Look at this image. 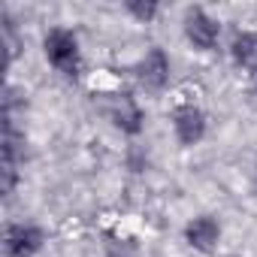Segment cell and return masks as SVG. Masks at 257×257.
<instances>
[{
  "mask_svg": "<svg viewBox=\"0 0 257 257\" xmlns=\"http://www.w3.org/2000/svg\"><path fill=\"white\" fill-rule=\"evenodd\" d=\"M137 82L152 94H158L170 85V58H167L164 49L155 46L143 55V61L137 64Z\"/></svg>",
  "mask_w": 257,
  "mask_h": 257,
  "instance_id": "5b68a950",
  "label": "cell"
},
{
  "mask_svg": "<svg viewBox=\"0 0 257 257\" xmlns=\"http://www.w3.org/2000/svg\"><path fill=\"white\" fill-rule=\"evenodd\" d=\"M230 55H233L236 67H242L254 79L257 76V31H239L230 43Z\"/></svg>",
  "mask_w": 257,
  "mask_h": 257,
  "instance_id": "ba28073f",
  "label": "cell"
},
{
  "mask_svg": "<svg viewBox=\"0 0 257 257\" xmlns=\"http://www.w3.org/2000/svg\"><path fill=\"white\" fill-rule=\"evenodd\" d=\"M185 242L200 254H212L221 242V224L212 215H197L185 227Z\"/></svg>",
  "mask_w": 257,
  "mask_h": 257,
  "instance_id": "52a82bcc",
  "label": "cell"
},
{
  "mask_svg": "<svg viewBox=\"0 0 257 257\" xmlns=\"http://www.w3.org/2000/svg\"><path fill=\"white\" fill-rule=\"evenodd\" d=\"M4 40H7V55H10V61H16V55H19V37H16V25H13L10 13H4Z\"/></svg>",
  "mask_w": 257,
  "mask_h": 257,
  "instance_id": "30bf717a",
  "label": "cell"
},
{
  "mask_svg": "<svg viewBox=\"0 0 257 257\" xmlns=\"http://www.w3.org/2000/svg\"><path fill=\"white\" fill-rule=\"evenodd\" d=\"M103 112L109 115V121L118 127L121 134L127 137H137L143 131V124H146V115L140 109V103L134 100V94H127V91H115V94H103Z\"/></svg>",
  "mask_w": 257,
  "mask_h": 257,
  "instance_id": "7a4b0ae2",
  "label": "cell"
},
{
  "mask_svg": "<svg viewBox=\"0 0 257 257\" xmlns=\"http://www.w3.org/2000/svg\"><path fill=\"white\" fill-rule=\"evenodd\" d=\"M185 37H188V43H191L194 49L212 52V49L218 46V40H221V25H218L206 10L194 7V10L185 13Z\"/></svg>",
  "mask_w": 257,
  "mask_h": 257,
  "instance_id": "277c9868",
  "label": "cell"
},
{
  "mask_svg": "<svg viewBox=\"0 0 257 257\" xmlns=\"http://www.w3.org/2000/svg\"><path fill=\"white\" fill-rule=\"evenodd\" d=\"M173 134L182 146H197L206 137V112L194 103H182L173 109Z\"/></svg>",
  "mask_w": 257,
  "mask_h": 257,
  "instance_id": "8992f818",
  "label": "cell"
},
{
  "mask_svg": "<svg viewBox=\"0 0 257 257\" xmlns=\"http://www.w3.org/2000/svg\"><path fill=\"white\" fill-rule=\"evenodd\" d=\"M43 245H46V233L37 224L16 221L4 233V251H7V257H34V254L43 251Z\"/></svg>",
  "mask_w": 257,
  "mask_h": 257,
  "instance_id": "3957f363",
  "label": "cell"
},
{
  "mask_svg": "<svg viewBox=\"0 0 257 257\" xmlns=\"http://www.w3.org/2000/svg\"><path fill=\"white\" fill-rule=\"evenodd\" d=\"M109 257H131V254H124V251H121V248H118V245H115V248H112V251H109Z\"/></svg>",
  "mask_w": 257,
  "mask_h": 257,
  "instance_id": "8fae6325",
  "label": "cell"
},
{
  "mask_svg": "<svg viewBox=\"0 0 257 257\" xmlns=\"http://www.w3.org/2000/svg\"><path fill=\"white\" fill-rule=\"evenodd\" d=\"M124 10L127 13H131V16H137L140 22H152L155 16H158V4H140V0H127V4H124Z\"/></svg>",
  "mask_w": 257,
  "mask_h": 257,
  "instance_id": "9c48e42d",
  "label": "cell"
},
{
  "mask_svg": "<svg viewBox=\"0 0 257 257\" xmlns=\"http://www.w3.org/2000/svg\"><path fill=\"white\" fill-rule=\"evenodd\" d=\"M43 52L46 61L67 79H79L82 73V49H79V37L67 28H52L43 40Z\"/></svg>",
  "mask_w": 257,
  "mask_h": 257,
  "instance_id": "6da1fadb",
  "label": "cell"
}]
</instances>
